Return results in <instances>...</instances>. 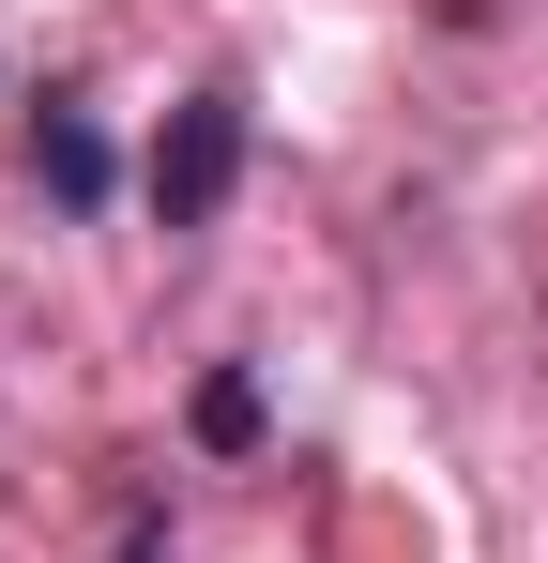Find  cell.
<instances>
[{"mask_svg": "<svg viewBox=\"0 0 548 563\" xmlns=\"http://www.w3.org/2000/svg\"><path fill=\"white\" fill-rule=\"evenodd\" d=\"M107 184H122V168H107V137H91L77 107H46V198H62V213H91Z\"/></svg>", "mask_w": 548, "mask_h": 563, "instance_id": "cell-2", "label": "cell"}, {"mask_svg": "<svg viewBox=\"0 0 548 563\" xmlns=\"http://www.w3.org/2000/svg\"><path fill=\"white\" fill-rule=\"evenodd\" d=\"M122 563H168V549H153V533H138V549H122Z\"/></svg>", "mask_w": 548, "mask_h": 563, "instance_id": "cell-4", "label": "cell"}, {"mask_svg": "<svg viewBox=\"0 0 548 563\" xmlns=\"http://www.w3.org/2000/svg\"><path fill=\"white\" fill-rule=\"evenodd\" d=\"M229 184H244V92H183L168 137H153V213L168 229H213Z\"/></svg>", "mask_w": 548, "mask_h": 563, "instance_id": "cell-1", "label": "cell"}, {"mask_svg": "<svg viewBox=\"0 0 548 563\" xmlns=\"http://www.w3.org/2000/svg\"><path fill=\"white\" fill-rule=\"evenodd\" d=\"M198 442H213V457H244V442H260V380H244V366L198 380Z\"/></svg>", "mask_w": 548, "mask_h": 563, "instance_id": "cell-3", "label": "cell"}]
</instances>
